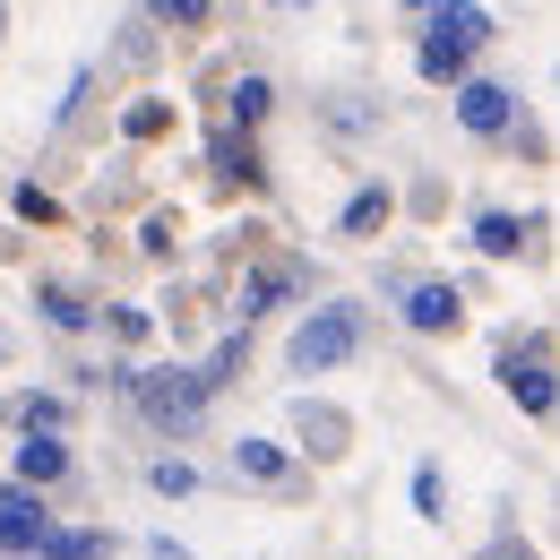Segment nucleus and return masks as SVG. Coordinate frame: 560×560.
<instances>
[{"label": "nucleus", "instance_id": "nucleus-14", "mask_svg": "<svg viewBox=\"0 0 560 560\" xmlns=\"http://www.w3.org/2000/svg\"><path fill=\"white\" fill-rule=\"evenodd\" d=\"M35 302H44V319H52V328H86V319H95L70 284H35Z\"/></svg>", "mask_w": 560, "mask_h": 560}, {"label": "nucleus", "instance_id": "nucleus-5", "mask_svg": "<svg viewBox=\"0 0 560 560\" xmlns=\"http://www.w3.org/2000/svg\"><path fill=\"white\" fill-rule=\"evenodd\" d=\"M457 121H466L475 139H500V130L517 121V95H509L500 78H457Z\"/></svg>", "mask_w": 560, "mask_h": 560}, {"label": "nucleus", "instance_id": "nucleus-24", "mask_svg": "<svg viewBox=\"0 0 560 560\" xmlns=\"http://www.w3.org/2000/svg\"><path fill=\"white\" fill-rule=\"evenodd\" d=\"M104 328H113L121 346H139V337H147V311H104Z\"/></svg>", "mask_w": 560, "mask_h": 560}, {"label": "nucleus", "instance_id": "nucleus-26", "mask_svg": "<svg viewBox=\"0 0 560 560\" xmlns=\"http://www.w3.org/2000/svg\"><path fill=\"white\" fill-rule=\"evenodd\" d=\"M406 9H422V18H431V9H440V0H406Z\"/></svg>", "mask_w": 560, "mask_h": 560}, {"label": "nucleus", "instance_id": "nucleus-4", "mask_svg": "<svg viewBox=\"0 0 560 560\" xmlns=\"http://www.w3.org/2000/svg\"><path fill=\"white\" fill-rule=\"evenodd\" d=\"M130 397H139L155 422H173V431H190L199 406H208V388H199V380H182V371H130Z\"/></svg>", "mask_w": 560, "mask_h": 560}, {"label": "nucleus", "instance_id": "nucleus-17", "mask_svg": "<svg viewBox=\"0 0 560 560\" xmlns=\"http://www.w3.org/2000/svg\"><path fill=\"white\" fill-rule=\"evenodd\" d=\"M284 284H293V268H259V277L242 284V319H259V311H268V302H277Z\"/></svg>", "mask_w": 560, "mask_h": 560}, {"label": "nucleus", "instance_id": "nucleus-9", "mask_svg": "<svg viewBox=\"0 0 560 560\" xmlns=\"http://www.w3.org/2000/svg\"><path fill=\"white\" fill-rule=\"evenodd\" d=\"M388 215H397V199H388V182H362V190H353L346 208H337V233H346V242H371V233H380Z\"/></svg>", "mask_w": 560, "mask_h": 560}, {"label": "nucleus", "instance_id": "nucleus-10", "mask_svg": "<svg viewBox=\"0 0 560 560\" xmlns=\"http://www.w3.org/2000/svg\"><path fill=\"white\" fill-rule=\"evenodd\" d=\"M526 233H535V215H509V208L475 215V250H483V259H517V250H526Z\"/></svg>", "mask_w": 560, "mask_h": 560}, {"label": "nucleus", "instance_id": "nucleus-25", "mask_svg": "<svg viewBox=\"0 0 560 560\" xmlns=\"http://www.w3.org/2000/svg\"><path fill=\"white\" fill-rule=\"evenodd\" d=\"M147 552H155V560H190V544H173V535H155Z\"/></svg>", "mask_w": 560, "mask_h": 560}, {"label": "nucleus", "instance_id": "nucleus-23", "mask_svg": "<svg viewBox=\"0 0 560 560\" xmlns=\"http://www.w3.org/2000/svg\"><path fill=\"white\" fill-rule=\"evenodd\" d=\"M147 9H155L164 26H199V18H208V0H147Z\"/></svg>", "mask_w": 560, "mask_h": 560}, {"label": "nucleus", "instance_id": "nucleus-12", "mask_svg": "<svg viewBox=\"0 0 560 560\" xmlns=\"http://www.w3.org/2000/svg\"><path fill=\"white\" fill-rule=\"evenodd\" d=\"M233 466H242L250 483H293V457H284L277 440H233Z\"/></svg>", "mask_w": 560, "mask_h": 560}, {"label": "nucleus", "instance_id": "nucleus-11", "mask_svg": "<svg viewBox=\"0 0 560 560\" xmlns=\"http://www.w3.org/2000/svg\"><path fill=\"white\" fill-rule=\"evenodd\" d=\"M293 431H302V448H319V457L346 448V415H337V406H311V397H302V406H293Z\"/></svg>", "mask_w": 560, "mask_h": 560}, {"label": "nucleus", "instance_id": "nucleus-21", "mask_svg": "<svg viewBox=\"0 0 560 560\" xmlns=\"http://www.w3.org/2000/svg\"><path fill=\"white\" fill-rule=\"evenodd\" d=\"M215 164H224V173H242V182H259V155H250V139H224V147H215Z\"/></svg>", "mask_w": 560, "mask_h": 560}, {"label": "nucleus", "instance_id": "nucleus-16", "mask_svg": "<svg viewBox=\"0 0 560 560\" xmlns=\"http://www.w3.org/2000/svg\"><path fill=\"white\" fill-rule=\"evenodd\" d=\"M18 422H26V431H44V440H61V422H70V397H26V406H18Z\"/></svg>", "mask_w": 560, "mask_h": 560}, {"label": "nucleus", "instance_id": "nucleus-8", "mask_svg": "<svg viewBox=\"0 0 560 560\" xmlns=\"http://www.w3.org/2000/svg\"><path fill=\"white\" fill-rule=\"evenodd\" d=\"M457 319H466V302H457V284H415V293H406V328H422V337H440V328H457Z\"/></svg>", "mask_w": 560, "mask_h": 560}, {"label": "nucleus", "instance_id": "nucleus-15", "mask_svg": "<svg viewBox=\"0 0 560 560\" xmlns=\"http://www.w3.org/2000/svg\"><path fill=\"white\" fill-rule=\"evenodd\" d=\"M147 483L164 491V500H190V491H199V466H190V457H155V466H147Z\"/></svg>", "mask_w": 560, "mask_h": 560}, {"label": "nucleus", "instance_id": "nucleus-1", "mask_svg": "<svg viewBox=\"0 0 560 560\" xmlns=\"http://www.w3.org/2000/svg\"><path fill=\"white\" fill-rule=\"evenodd\" d=\"M491 44V9H475V0H440L431 9V26H422V78L431 86H457V78L475 70V52Z\"/></svg>", "mask_w": 560, "mask_h": 560}, {"label": "nucleus", "instance_id": "nucleus-18", "mask_svg": "<svg viewBox=\"0 0 560 560\" xmlns=\"http://www.w3.org/2000/svg\"><path fill=\"white\" fill-rule=\"evenodd\" d=\"M268 104H277V86H268V78H242V86H233V121H242V130H250V121H268Z\"/></svg>", "mask_w": 560, "mask_h": 560}, {"label": "nucleus", "instance_id": "nucleus-7", "mask_svg": "<svg viewBox=\"0 0 560 560\" xmlns=\"http://www.w3.org/2000/svg\"><path fill=\"white\" fill-rule=\"evenodd\" d=\"M9 466H18V491H44V483H61V475H70V448H61V440H44V431H26V440L9 448Z\"/></svg>", "mask_w": 560, "mask_h": 560}, {"label": "nucleus", "instance_id": "nucleus-22", "mask_svg": "<svg viewBox=\"0 0 560 560\" xmlns=\"http://www.w3.org/2000/svg\"><path fill=\"white\" fill-rule=\"evenodd\" d=\"M415 509L422 517H448V509H440V466H415Z\"/></svg>", "mask_w": 560, "mask_h": 560}, {"label": "nucleus", "instance_id": "nucleus-19", "mask_svg": "<svg viewBox=\"0 0 560 560\" xmlns=\"http://www.w3.org/2000/svg\"><path fill=\"white\" fill-rule=\"evenodd\" d=\"M121 130H130V139H164V130H173V104H130Z\"/></svg>", "mask_w": 560, "mask_h": 560}, {"label": "nucleus", "instance_id": "nucleus-3", "mask_svg": "<svg viewBox=\"0 0 560 560\" xmlns=\"http://www.w3.org/2000/svg\"><path fill=\"white\" fill-rule=\"evenodd\" d=\"M353 346H362L353 311H337V302H328V311H311V319L293 328V371H337Z\"/></svg>", "mask_w": 560, "mask_h": 560}, {"label": "nucleus", "instance_id": "nucleus-6", "mask_svg": "<svg viewBox=\"0 0 560 560\" xmlns=\"http://www.w3.org/2000/svg\"><path fill=\"white\" fill-rule=\"evenodd\" d=\"M44 535H52V517H44V500L9 483V491H0V552H35Z\"/></svg>", "mask_w": 560, "mask_h": 560}, {"label": "nucleus", "instance_id": "nucleus-2", "mask_svg": "<svg viewBox=\"0 0 560 560\" xmlns=\"http://www.w3.org/2000/svg\"><path fill=\"white\" fill-rule=\"evenodd\" d=\"M500 388H509L535 422H552V337H544V328L517 337V346H500Z\"/></svg>", "mask_w": 560, "mask_h": 560}, {"label": "nucleus", "instance_id": "nucleus-27", "mask_svg": "<svg viewBox=\"0 0 560 560\" xmlns=\"http://www.w3.org/2000/svg\"><path fill=\"white\" fill-rule=\"evenodd\" d=\"M500 560H535V552H500Z\"/></svg>", "mask_w": 560, "mask_h": 560}, {"label": "nucleus", "instance_id": "nucleus-20", "mask_svg": "<svg viewBox=\"0 0 560 560\" xmlns=\"http://www.w3.org/2000/svg\"><path fill=\"white\" fill-rule=\"evenodd\" d=\"M233 371H242V337H224V346L208 353V371H199V388H224Z\"/></svg>", "mask_w": 560, "mask_h": 560}, {"label": "nucleus", "instance_id": "nucleus-13", "mask_svg": "<svg viewBox=\"0 0 560 560\" xmlns=\"http://www.w3.org/2000/svg\"><path fill=\"white\" fill-rule=\"evenodd\" d=\"M35 552H44V560H104V552H113V535H95V526H52Z\"/></svg>", "mask_w": 560, "mask_h": 560}]
</instances>
